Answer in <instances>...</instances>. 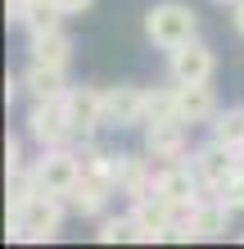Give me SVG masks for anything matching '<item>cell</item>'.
<instances>
[{"instance_id":"cell-14","label":"cell","mask_w":244,"mask_h":249,"mask_svg":"<svg viewBox=\"0 0 244 249\" xmlns=\"http://www.w3.org/2000/svg\"><path fill=\"white\" fill-rule=\"evenodd\" d=\"M154 181H159V172H154V154H122V168H118V190L127 199H145L154 195Z\"/></svg>"},{"instance_id":"cell-3","label":"cell","mask_w":244,"mask_h":249,"mask_svg":"<svg viewBox=\"0 0 244 249\" xmlns=\"http://www.w3.org/2000/svg\"><path fill=\"white\" fill-rule=\"evenodd\" d=\"M226 231H231V209H226L217 195H204L181 217V227H177L172 240H185V245L190 240H217V236H226Z\"/></svg>"},{"instance_id":"cell-22","label":"cell","mask_w":244,"mask_h":249,"mask_svg":"<svg viewBox=\"0 0 244 249\" xmlns=\"http://www.w3.org/2000/svg\"><path fill=\"white\" fill-rule=\"evenodd\" d=\"M167 118H177V82L145 91V123H167Z\"/></svg>"},{"instance_id":"cell-24","label":"cell","mask_w":244,"mask_h":249,"mask_svg":"<svg viewBox=\"0 0 244 249\" xmlns=\"http://www.w3.org/2000/svg\"><path fill=\"white\" fill-rule=\"evenodd\" d=\"M217 199H222V204H226V209H231V213H244V168H235L231 177L222 181Z\"/></svg>"},{"instance_id":"cell-17","label":"cell","mask_w":244,"mask_h":249,"mask_svg":"<svg viewBox=\"0 0 244 249\" xmlns=\"http://www.w3.org/2000/svg\"><path fill=\"white\" fill-rule=\"evenodd\" d=\"M81 172L86 177H95V181H104L109 190H118V168H122V154H104L95 141H81Z\"/></svg>"},{"instance_id":"cell-11","label":"cell","mask_w":244,"mask_h":249,"mask_svg":"<svg viewBox=\"0 0 244 249\" xmlns=\"http://www.w3.org/2000/svg\"><path fill=\"white\" fill-rule=\"evenodd\" d=\"M104 127H145V91L131 82H118L104 91Z\"/></svg>"},{"instance_id":"cell-28","label":"cell","mask_w":244,"mask_h":249,"mask_svg":"<svg viewBox=\"0 0 244 249\" xmlns=\"http://www.w3.org/2000/svg\"><path fill=\"white\" fill-rule=\"evenodd\" d=\"M231 9H235V14H231V18H235V32L244 36V0H235V5H231Z\"/></svg>"},{"instance_id":"cell-25","label":"cell","mask_w":244,"mask_h":249,"mask_svg":"<svg viewBox=\"0 0 244 249\" xmlns=\"http://www.w3.org/2000/svg\"><path fill=\"white\" fill-rule=\"evenodd\" d=\"M14 168H23V145L9 136L5 141V172H14Z\"/></svg>"},{"instance_id":"cell-1","label":"cell","mask_w":244,"mask_h":249,"mask_svg":"<svg viewBox=\"0 0 244 249\" xmlns=\"http://www.w3.org/2000/svg\"><path fill=\"white\" fill-rule=\"evenodd\" d=\"M145 36L159 50H177L199 36V14L190 5H181V0H163V5L145 9Z\"/></svg>"},{"instance_id":"cell-30","label":"cell","mask_w":244,"mask_h":249,"mask_svg":"<svg viewBox=\"0 0 244 249\" xmlns=\"http://www.w3.org/2000/svg\"><path fill=\"white\" fill-rule=\"evenodd\" d=\"M240 168H244V150H240Z\"/></svg>"},{"instance_id":"cell-15","label":"cell","mask_w":244,"mask_h":249,"mask_svg":"<svg viewBox=\"0 0 244 249\" xmlns=\"http://www.w3.org/2000/svg\"><path fill=\"white\" fill-rule=\"evenodd\" d=\"M23 86H27V95L32 100H64L68 95V77H64V68H54V64H27L23 72Z\"/></svg>"},{"instance_id":"cell-12","label":"cell","mask_w":244,"mask_h":249,"mask_svg":"<svg viewBox=\"0 0 244 249\" xmlns=\"http://www.w3.org/2000/svg\"><path fill=\"white\" fill-rule=\"evenodd\" d=\"M145 150L159 159V163H185V159H190V136H185V123H181V118L145 123Z\"/></svg>"},{"instance_id":"cell-29","label":"cell","mask_w":244,"mask_h":249,"mask_svg":"<svg viewBox=\"0 0 244 249\" xmlns=\"http://www.w3.org/2000/svg\"><path fill=\"white\" fill-rule=\"evenodd\" d=\"M217 5H235V0H217Z\"/></svg>"},{"instance_id":"cell-21","label":"cell","mask_w":244,"mask_h":249,"mask_svg":"<svg viewBox=\"0 0 244 249\" xmlns=\"http://www.w3.org/2000/svg\"><path fill=\"white\" fill-rule=\"evenodd\" d=\"M36 195H41V186H36V177H32V168H14V172H9V195H5L9 213H23Z\"/></svg>"},{"instance_id":"cell-13","label":"cell","mask_w":244,"mask_h":249,"mask_svg":"<svg viewBox=\"0 0 244 249\" xmlns=\"http://www.w3.org/2000/svg\"><path fill=\"white\" fill-rule=\"evenodd\" d=\"M177 118H181L185 127L217 118V95H212L208 82H181V86H177Z\"/></svg>"},{"instance_id":"cell-26","label":"cell","mask_w":244,"mask_h":249,"mask_svg":"<svg viewBox=\"0 0 244 249\" xmlns=\"http://www.w3.org/2000/svg\"><path fill=\"white\" fill-rule=\"evenodd\" d=\"M54 5H59V9L68 14V18H73V14H86V9L95 5V0H54Z\"/></svg>"},{"instance_id":"cell-6","label":"cell","mask_w":244,"mask_h":249,"mask_svg":"<svg viewBox=\"0 0 244 249\" xmlns=\"http://www.w3.org/2000/svg\"><path fill=\"white\" fill-rule=\"evenodd\" d=\"M131 222H136V240L154 245V240H172V236H177L181 217L159 195H145V199H131Z\"/></svg>"},{"instance_id":"cell-19","label":"cell","mask_w":244,"mask_h":249,"mask_svg":"<svg viewBox=\"0 0 244 249\" xmlns=\"http://www.w3.org/2000/svg\"><path fill=\"white\" fill-rule=\"evenodd\" d=\"M212 127V141H222L226 150H244V109H217V118L208 123Z\"/></svg>"},{"instance_id":"cell-18","label":"cell","mask_w":244,"mask_h":249,"mask_svg":"<svg viewBox=\"0 0 244 249\" xmlns=\"http://www.w3.org/2000/svg\"><path fill=\"white\" fill-rule=\"evenodd\" d=\"M32 59H36V64L68 68V59H73V36H68L64 27H54V32H41V36H32Z\"/></svg>"},{"instance_id":"cell-5","label":"cell","mask_w":244,"mask_h":249,"mask_svg":"<svg viewBox=\"0 0 244 249\" xmlns=\"http://www.w3.org/2000/svg\"><path fill=\"white\" fill-rule=\"evenodd\" d=\"M64 113H68L73 136H77V141H91L95 131L104 127V91H99V86H68Z\"/></svg>"},{"instance_id":"cell-8","label":"cell","mask_w":244,"mask_h":249,"mask_svg":"<svg viewBox=\"0 0 244 249\" xmlns=\"http://www.w3.org/2000/svg\"><path fill=\"white\" fill-rule=\"evenodd\" d=\"M190 168H195L199 186H204V195H217L222 181L240 168V154L226 150L222 141H208V145H199V150H190Z\"/></svg>"},{"instance_id":"cell-20","label":"cell","mask_w":244,"mask_h":249,"mask_svg":"<svg viewBox=\"0 0 244 249\" xmlns=\"http://www.w3.org/2000/svg\"><path fill=\"white\" fill-rule=\"evenodd\" d=\"M64 18H68V14L54 5V0H32V5H27L23 27H27L32 36H41V32H54V27H64Z\"/></svg>"},{"instance_id":"cell-27","label":"cell","mask_w":244,"mask_h":249,"mask_svg":"<svg viewBox=\"0 0 244 249\" xmlns=\"http://www.w3.org/2000/svg\"><path fill=\"white\" fill-rule=\"evenodd\" d=\"M27 5H32V0H9V23H23L27 18Z\"/></svg>"},{"instance_id":"cell-16","label":"cell","mask_w":244,"mask_h":249,"mask_svg":"<svg viewBox=\"0 0 244 249\" xmlns=\"http://www.w3.org/2000/svg\"><path fill=\"white\" fill-rule=\"evenodd\" d=\"M113 190L104 181H95V177H86L81 172V181L73 186V195H68V213H77V217H99L104 213V204H109Z\"/></svg>"},{"instance_id":"cell-9","label":"cell","mask_w":244,"mask_h":249,"mask_svg":"<svg viewBox=\"0 0 244 249\" xmlns=\"http://www.w3.org/2000/svg\"><path fill=\"white\" fill-rule=\"evenodd\" d=\"M212 72H217V54H212L204 41H185V46L167 50V77L172 82H212Z\"/></svg>"},{"instance_id":"cell-2","label":"cell","mask_w":244,"mask_h":249,"mask_svg":"<svg viewBox=\"0 0 244 249\" xmlns=\"http://www.w3.org/2000/svg\"><path fill=\"white\" fill-rule=\"evenodd\" d=\"M32 177L41 186V195L68 199V195H73V186L81 181V154L68 150V145H50V150H41L32 159Z\"/></svg>"},{"instance_id":"cell-23","label":"cell","mask_w":244,"mask_h":249,"mask_svg":"<svg viewBox=\"0 0 244 249\" xmlns=\"http://www.w3.org/2000/svg\"><path fill=\"white\" fill-rule=\"evenodd\" d=\"M95 236H99V245H118V240H136V222H131V213H127V217H104Z\"/></svg>"},{"instance_id":"cell-4","label":"cell","mask_w":244,"mask_h":249,"mask_svg":"<svg viewBox=\"0 0 244 249\" xmlns=\"http://www.w3.org/2000/svg\"><path fill=\"white\" fill-rule=\"evenodd\" d=\"M154 195H159L163 204H172L177 217H185L199 199H204V186H199V177H195L190 163H163L159 168V181H154Z\"/></svg>"},{"instance_id":"cell-7","label":"cell","mask_w":244,"mask_h":249,"mask_svg":"<svg viewBox=\"0 0 244 249\" xmlns=\"http://www.w3.org/2000/svg\"><path fill=\"white\" fill-rule=\"evenodd\" d=\"M27 136L36 141V150H50V145H68V141H73V127H68L64 100H32V113H27Z\"/></svg>"},{"instance_id":"cell-10","label":"cell","mask_w":244,"mask_h":249,"mask_svg":"<svg viewBox=\"0 0 244 249\" xmlns=\"http://www.w3.org/2000/svg\"><path fill=\"white\" fill-rule=\"evenodd\" d=\"M64 213H68V199H59V195H36V199L18 213L23 227H27V240H36V245H41V240H59Z\"/></svg>"}]
</instances>
